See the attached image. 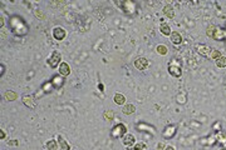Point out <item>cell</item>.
<instances>
[{
  "label": "cell",
  "mask_w": 226,
  "mask_h": 150,
  "mask_svg": "<svg viewBox=\"0 0 226 150\" xmlns=\"http://www.w3.org/2000/svg\"><path fill=\"white\" fill-rule=\"evenodd\" d=\"M127 134V126L124 124H117L112 129V136L113 138H123Z\"/></svg>",
  "instance_id": "6da1fadb"
},
{
  "label": "cell",
  "mask_w": 226,
  "mask_h": 150,
  "mask_svg": "<svg viewBox=\"0 0 226 150\" xmlns=\"http://www.w3.org/2000/svg\"><path fill=\"white\" fill-rule=\"evenodd\" d=\"M62 57H60V53L59 52H53L52 53V55H50V58L48 59V65L50 66V68H55V66H58L62 61Z\"/></svg>",
  "instance_id": "7a4b0ae2"
},
{
  "label": "cell",
  "mask_w": 226,
  "mask_h": 150,
  "mask_svg": "<svg viewBox=\"0 0 226 150\" xmlns=\"http://www.w3.org/2000/svg\"><path fill=\"white\" fill-rule=\"evenodd\" d=\"M65 36H67V31H65L62 26H55V28L53 29V38H54L57 41L64 40Z\"/></svg>",
  "instance_id": "3957f363"
},
{
  "label": "cell",
  "mask_w": 226,
  "mask_h": 150,
  "mask_svg": "<svg viewBox=\"0 0 226 150\" xmlns=\"http://www.w3.org/2000/svg\"><path fill=\"white\" fill-rule=\"evenodd\" d=\"M196 52H197L200 55H202V57H210V54H211V52H212V49H211L210 46L205 45V44H197V45H196Z\"/></svg>",
  "instance_id": "277c9868"
},
{
  "label": "cell",
  "mask_w": 226,
  "mask_h": 150,
  "mask_svg": "<svg viewBox=\"0 0 226 150\" xmlns=\"http://www.w3.org/2000/svg\"><path fill=\"white\" fill-rule=\"evenodd\" d=\"M148 64L150 63H148V60L146 58H138V59H136L134 63H133L134 68L137 69V70H145V69H147Z\"/></svg>",
  "instance_id": "5b68a950"
},
{
  "label": "cell",
  "mask_w": 226,
  "mask_h": 150,
  "mask_svg": "<svg viewBox=\"0 0 226 150\" xmlns=\"http://www.w3.org/2000/svg\"><path fill=\"white\" fill-rule=\"evenodd\" d=\"M58 70H59V74H60L62 76H68V75L70 74V66H69V64L65 63V61H62V63L59 64Z\"/></svg>",
  "instance_id": "8992f818"
},
{
  "label": "cell",
  "mask_w": 226,
  "mask_h": 150,
  "mask_svg": "<svg viewBox=\"0 0 226 150\" xmlns=\"http://www.w3.org/2000/svg\"><path fill=\"white\" fill-rule=\"evenodd\" d=\"M122 139H123V140H122V143H123V145H124V146L131 148V146H133V145L136 144V138H134L132 134H126Z\"/></svg>",
  "instance_id": "52a82bcc"
},
{
  "label": "cell",
  "mask_w": 226,
  "mask_h": 150,
  "mask_svg": "<svg viewBox=\"0 0 226 150\" xmlns=\"http://www.w3.org/2000/svg\"><path fill=\"white\" fill-rule=\"evenodd\" d=\"M225 38H226V30L216 26V30H215V34H214L212 39L219 40V41H222V40H225Z\"/></svg>",
  "instance_id": "ba28073f"
},
{
  "label": "cell",
  "mask_w": 226,
  "mask_h": 150,
  "mask_svg": "<svg viewBox=\"0 0 226 150\" xmlns=\"http://www.w3.org/2000/svg\"><path fill=\"white\" fill-rule=\"evenodd\" d=\"M170 40H171L172 44L178 45V44L182 43V36H181V34L178 31H172L171 35H170Z\"/></svg>",
  "instance_id": "9c48e42d"
},
{
  "label": "cell",
  "mask_w": 226,
  "mask_h": 150,
  "mask_svg": "<svg viewBox=\"0 0 226 150\" xmlns=\"http://www.w3.org/2000/svg\"><path fill=\"white\" fill-rule=\"evenodd\" d=\"M168 73L175 78H180L181 75H182V70H181V68L176 66V65H170L168 66Z\"/></svg>",
  "instance_id": "30bf717a"
},
{
  "label": "cell",
  "mask_w": 226,
  "mask_h": 150,
  "mask_svg": "<svg viewBox=\"0 0 226 150\" xmlns=\"http://www.w3.org/2000/svg\"><path fill=\"white\" fill-rule=\"evenodd\" d=\"M57 139H58V144H59V150H70V145L62 135H58Z\"/></svg>",
  "instance_id": "8fae6325"
},
{
  "label": "cell",
  "mask_w": 226,
  "mask_h": 150,
  "mask_svg": "<svg viewBox=\"0 0 226 150\" xmlns=\"http://www.w3.org/2000/svg\"><path fill=\"white\" fill-rule=\"evenodd\" d=\"M113 102L117 104V105H124L126 104V96L121 93H116L114 96H113Z\"/></svg>",
  "instance_id": "7c38bea8"
},
{
  "label": "cell",
  "mask_w": 226,
  "mask_h": 150,
  "mask_svg": "<svg viewBox=\"0 0 226 150\" xmlns=\"http://www.w3.org/2000/svg\"><path fill=\"white\" fill-rule=\"evenodd\" d=\"M176 134V126L175 125H170L168 128H166L165 129V131H163V138H167V139H171L173 135Z\"/></svg>",
  "instance_id": "4fadbf2b"
},
{
  "label": "cell",
  "mask_w": 226,
  "mask_h": 150,
  "mask_svg": "<svg viewBox=\"0 0 226 150\" xmlns=\"http://www.w3.org/2000/svg\"><path fill=\"white\" fill-rule=\"evenodd\" d=\"M23 103L29 107V108H35V102H34V98L31 95H26V96H23Z\"/></svg>",
  "instance_id": "5bb4252c"
},
{
  "label": "cell",
  "mask_w": 226,
  "mask_h": 150,
  "mask_svg": "<svg viewBox=\"0 0 226 150\" xmlns=\"http://www.w3.org/2000/svg\"><path fill=\"white\" fill-rule=\"evenodd\" d=\"M122 111L126 115H131V114H133L136 111V107L133 104H124L123 108H122Z\"/></svg>",
  "instance_id": "9a60e30c"
},
{
  "label": "cell",
  "mask_w": 226,
  "mask_h": 150,
  "mask_svg": "<svg viewBox=\"0 0 226 150\" xmlns=\"http://www.w3.org/2000/svg\"><path fill=\"white\" fill-rule=\"evenodd\" d=\"M45 146H47L48 150H59V146H58V140H54V139H50L45 143Z\"/></svg>",
  "instance_id": "2e32d148"
},
{
  "label": "cell",
  "mask_w": 226,
  "mask_h": 150,
  "mask_svg": "<svg viewBox=\"0 0 226 150\" xmlns=\"http://www.w3.org/2000/svg\"><path fill=\"white\" fill-rule=\"evenodd\" d=\"M160 31H161V34H162V35H165V36H170V35H171V33H172V30H171L170 25H168V24H165V23H162V24H161V26H160Z\"/></svg>",
  "instance_id": "e0dca14e"
},
{
  "label": "cell",
  "mask_w": 226,
  "mask_h": 150,
  "mask_svg": "<svg viewBox=\"0 0 226 150\" xmlns=\"http://www.w3.org/2000/svg\"><path fill=\"white\" fill-rule=\"evenodd\" d=\"M163 13H165V15H166L167 18H170V19H173V18H175V10H173V8H172L171 5H166V7L163 8Z\"/></svg>",
  "instance_id": "ac0fdd59"
},
{
  "label": "cell",
  "mask_w": 226,
  "mask_h": 150,
  "mask_svg": "<svg viewBox=\"0 0 226 150\" xmlns=\"http://www.w3.org/2000/svg\"><path fill=\"white\" fill-rule=\"evenodd\" d=\"M156 52H157L160 55H166V54L168 53V48H167L166 45H163V44H160V45L156 46Z\"/></svg>",
  "instance_id": "d6986e66"
},
{
  "label": "cell",
  "mask_w": 226,
  "mask_h": 150,
  "mask_svg": "<svg viewBox=\"0 0 226 150\" xmlns=\"http://www.w3.org/2000/svg\"><path fill=\"white\" fill-rule=\"evenodd\" d=\"M4 96H5V99L8 100V102H14V100H17V98H18L17 93H14V91H12V90L7 91V93L4 94Z\"/></svg>",
  "instance_id": "ffe728a7"
},
{
  "label": "cell",
  "mask_w": 226,
  "mask_h": 150,
  "mask_svg": "<svg viewBox=\"0 0 226 150\" xmlns=\"http://www.w3.org/2000/svg\"><path fill=\"white\" fill-rule=\"evenodd\" d=\"M221 57H222V55H221V53L219 52V50L212 49V52H211V54H210V58H211L212 60H219Z\"/></svg>",
  "instance_id": "44dd1931"
},
{
  "label": "cell",
  "mask_w": 226,
  "mask_h": 150,
  "mask_svg": "<svg viewBox=\"0 0 226 150\" xmlns=\"http://www.w3.org/2000/svg\"><path fill=\"white\" fill-rule=\"evenodd\" d=\"M215 30H216V25H209L207 29H206V35L209 38H212L214 34H215Z\"/></svg>",
  "instance_id": "7402d4cb"
},
{
  "label": "cell",
  "mask_w": 226,
  "mask_h": 150,
  "mask_svg": "<svg viewBox=\"0 0 226 150\" xmlns=\"http://www.w3.org/2000/svg\"><path fill=\"white\" fill-rule=\"evenodd\" d=\"M216 66L217 68H226V57H221L219 60H216Z\"/></svg>",
  "instance_id": "603a6c76"
},
{
  "label": "cell",
  "mask_w": 226,
  "mask_h": 150,
  "mask_svg": "<svg viewBox=\"0 0 226 150\" xmlns=\"http://www.w3.org/2000/svg\"><path fill=\"white\" fill-rule=\"evenodd\" d=\"M132 150H146V145L143 143H137L132 146Z\"/></svg>",
  "instance_id": "cb8c5ba5"
},
{
  "label": "cell",
  "mask_w": 226,
  "mask_h": 150,
  "mask_svg": "<svg viewBox=\"0 0 226 150\" xmlns=\"http://www.w3.org/2000/svg\"><path fill=\"white\" fill-rule=\"evenodd\" d=\"M113 118H114V113H113L112 110H107V111L104 113V119H106V120L111 121V120H113Z\"/></svg>",
  "instance_id": "d4e9b609"
},
{
  "label": "cell",
  "mask_w": 226,
  "mask_h": 150,
  "mask_svg": "<svg viewBox=\"0 0 226 150\" xmlns=\"http://www.w3.org/2000/svg\"><path fill=\"white\" fill-rule=\"evenodd\" d=\"M216 139H219V140H220V143H222V144H226V136L224 135V133H222V131L217 133V135H216Z\"/></svg>",
  "instance_id": "484cf974"
},
{
  "label": "cell",
  "mask_w": 226,
  "mask_h": 150,
  "mask_svg": "<svg viewBox=\"0 0 226 150\" xmlns=\"http://www.w3.org/2000/svg\"><path fill=\"white\" fill-rule=\"evenodd\" d=\"M165 149H166L165 143H162V141H161V143H158V144H157V149H156V150H165Z\"/></svg>",
  "instance_id": "4316f807"
},
{
  "label": "cell",
  "mask_w": 226,
  "mask_h": 150,
  "mask_svg": "<svg viewBox=\"0 0 226 150\" xmlns=\"http://www.w3.org/2000/svg\"><path fill=\"white\" fill-rule=\"evenodd\" d=\"M5 136H7V134H5V133H4V130L2 129V130H0V139L4 140V139H5Z\"/></svg>",
  "instance_id": "83f0119b"
},
{
  "label": "cell",
  "mask_w": 226,
  "mask_h": 150,
  "mask_svg": "<svg viewBox=\"0 0 226 150\" xmlns=\"http://www.w3.org/2000/svg\"><path fill=\"white\" fill-rule=\"evenodd\" d=\"M8 144H9L10 146H17V145H18V140H13V141H9Z\"/></svg>",
  "instance_id": "f1b7e54d"
},
{
  "label": "cell",
  "mask_w": 226,
  "mask_h": 150,
  "mask_svg": "<svg viewBox=\"0 0 226 150\" xmlns=\"http://www.w3.org/2000/svg\"><path fill=\"white\" fill-rule=\"evenodd\" d=\"M165 150H175V148L173 146H171V145H168V146H166V149Z\"/></svg>",
  "instance_id": "f546056e"
},
{
  "label": "cell",
  "mask_w": 226,
  "mask_h": 150,
  "mask_svg": "<svg viewBox=\"0 0 226 150\" xmlns=\"http://www.w3.org/2000/svg\"><path fill=\"white\" fill-rule=\"evenodd\" d=\"M0 26H2V28L4 26V19H3V18H2V19H0Z\"/></svg>",
  "instance_id": "4dcf8cb0"
},
{
  "label": "cell",
  "mask_w": 226,
  "mask_h": 150,
  "mask_svg": "<svg viewBox=\"0 0 226 150\" xmlns=\"http://www.w3.org/2000/svg\"><path fill=\"white\" fill-rule=\"evenodd\" d=\"M220 150H226V149H225V148H222V149H220Z\"/></svg>",
  "instance_id": "1f68e13d"
}]
</instances>
